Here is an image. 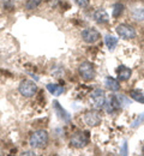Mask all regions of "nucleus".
Wrapping results in <instances>:
<instances>
[{
  "mask_svg": "<svg viewBox=\"0 0 144 156\" xmlns=\"http://www.w3.org/2000/svg\"><path fill=\"white\" fill-rule=\"evenodd\" d=\"M130 96L133 98L135 101L139 102V103H144V93L139 89H133L130 91Z\"/></svg>",
  "mask_w": 144,
  "mask_h": 156,
  "instance_id": "obj_15",
  "label": "nucleus"
},
{
  "mask_svg": "<svg viewBox=\"0 0 144 156\" xmlns=\"http://www.w3.org/2000/svg\"><path fill=\"white\" fill-rule=\"evenodd\" d=\"M115 31L124 40H132L136 37V30H135V28L131 27L130 24H126V23L117 25Z\"/></svg>",
  "mask_w": 144,
  "mask_h": 156,
  "instance_id": "obj_5",
  "label": "nucleus"
},
{
  "mask_svg": "<svg viewBox=\"0 0 144 156\" xmlns=\"http://www.w3.org/2000/svg\"><path fill=\"white\" fill-rule=\"evenodd\" d=\"M48 133L44 130H36L29 136V145L34 149H43L48 144Z\"/></svg>",
  "mask_w": 144,
  "mask_h": 156,
  "instance_id": "obj_1",
  "label": "nucleus"
},
{
  "mask_svg": "<svg viewBox=\"0 0 144 156\" xmlns=\"http://www.w3.org/2000/svg\"><path fill=\"white\" fill-rule=\"evenodd\" d=\"M88 143H89V132H86V131L75 132L70 138L71 147H73L76 149H82Z\"/></svg>",
  "mask_w": 144,
  "mask_h": 156,
  "instance_id": "obj_3",
  "label": "nucleus"
},
{
  "mask_svg": "<svg viewBox=\"0 0 144 156\" xmlns=\"http://www.w3.org/2000/svg\"><path fill=\"white\" fill-rule=\"evenodd\" d=\"M104 85L111 90V91H118L120 89V83L118 79L113 77H106L104 79Z\"/></svg>",
  "mask_w": 144,
  "mask_h": 156,
  "instance_id": "obj_12",
  "label": "nucleus"
},
{
  "mask_svg": "<svg viewBox=\"0 0 144 156\" xmlns=\"http://www.w3.org/2000/svg\"><path fill=\"white\" fill-rule=\"evenodd\" d=\"M90 101L96 109H101L104 107L106 103V98H104V91L102 89H95L90 94Z\"/></svg>",
  "mask_w": 144,
  "mask_h": 156,
  "instance_id": "obj_6",
  "label": "nucleus"
},
{
  "mask_svg": "<svg viewBox=\"0 0 144 156\" xmlns=\"http://www.w3.org/2000/svg\"><path fill=\"white\" fill-rule=\"evenodd\" d=\"M104 42H106V46L108 47V49L109 51H113L115 48V46L118 44V39L114 37L113 35H106Z\"/></svg>",
  "mask_w": 144,
  "mask_h": 156,
  "instance_id": "obj_17",
  "label": "nucleus"
},
{
  "mask_svg": "<svg viewBox=\"0 0 144 156\" xmlns=\"http://www.w3.org/2000/svg\"><path fill=\"white\" fill-rule=\"evenodd\" d=\"M131 75H132V70L128 69L127 66L120 65L117 69V76H118V80L119 82H126V80H128L131 78Z\"/></svg>",
  "mask_w": 144,
  "mask_h": 156,
  "instance_id": "obj_9",
  "label": "nucleus"
},
{
  "mask_svg": "<svg viewBox=\"0 0 144 156\" xmlns=\"http://www.w3.org/2000/svg\"><path fill=\"white\" fill-rule=\"evenodd\" d=\"M143 120H144V114L141 118H138V120H137V121H135V124H133L132 126H133V127H136V126H137V125H139V124H141Z\"/></svg>",
  "mask_w": 144,
  "mask_h": 156,
  "instance_id": "obj_20",
  "label": "nucleus"
},
{
  "mask_svg": "<svg viewBox=\"0 0 144 156\" xmlns=\"http://www.w3.org/2000/svg\"><path fill=\"white\" fill-rule=\"evenodd\" d=\"M78 72H79V76L82 77V79L85 82L93 80L96 76L95 67L90 61H83L78 67Z\"/></svg>",
  "mask_w": 144,
  "mask_h": 156,
  "instance_id": "obj_2",
  "label": "nucleus"
},
{
  "mask_svg": "<svg viewBox=\"0 0 144 156\" xmlns=\"http://www.w3.org/2000/svg\"><path fill=\"white\" fill-rule=\"evenodd\" d=\"M143 154H144V147H143Z\"/></svg>",
  "mask_w": 144,
  "mask_h": 156,
  "instance_id": "obj_21",
  "label": "nucleus"
},
{
  "mask_svg": "<svg viewBox=\"0 0 144 156\" xmlns=\"http://www.w3.org/2000/svg\"><path fill=\"white\" fill-rule=\"evenodd\" d=\"M124 5L121 2H117V4H114V6H113V10H112V17L113 18H119L121 15H123L124 12Z\"/></svg>",
  "mask_w": 144,
  "mask_h": 156,
  "instance_id": "obj_16",
  "label": "nucleus"
},
{
  "mask_svg": "<svg viewBox=\"0 0 144 156\" xmlns=\"http://www.w3.org/2000/svg\"><path fill=\"white\" fill-rule=\"evenodd\" d=\"M53 108H54L55 113L58 114V117L60 118V119H62V121H65V122H68L70 121V119H71L70 114L62 108L58 101H53Z\"/></svg>",
  "mask_w": 144,
  "mask_h": 156,
  "instance_id": "obj_10",
  "label": "nucleus"
},
{
  "mask_svg": "<svg viewBox=\"0 0 144 156\" xmlns=\"http://www.w3.org/2000/svg\"><path fill=\"white\" fill-rule=\"evenodd\" d=\"M84 122L88 125V126H90V127H95V126H99L100 124H101V121H102V119H101V115L96 112V111H90V112H86L85 114H84Z\"/></svg>",
  "mask_w": 144,
  "mask_h": 156,
  "instance_id": "obj_8",
  "label": "nucleus"
},
{
  "mask_svg": "<svg viewBox=\"0 0 144 156\" xmlns=\"http://www.w3.org/2000/svg\"><path fill=\"white\" fill-rule=\"evenodd\" d=\"M41 1L42 0H26L25 4H24V6H25L26 10H35V9L39 7V5L41 4Z\"/></svg>",
  "mask_w": 144,
  "mask_h": 156,
  "instance_id": "obj_18",
  "label": "nucleus"
},
{
  "mask_svg": "<svg viewBox=\"0 0 144 156\" xmlns=\"http://www.w3.org/2000/svg\"><path fill=\"white\" fill-rule=\"evenodd\" d=\"M82 40L84 42L91 44V43H95L97 42L100 37H101V34L96 30V29H93V28H88V29H84L81 34Z\"/></svg>",
  "mask_w": 144,
  "mask_h": 156,
  "instance_id": "obj_7",
  "label": "nucleus"
},
{
  "mask_svg": "<svg viewBox=\"0 0 144 156\" xmlns=\"http://www.w3.org/2000/svg\"><path fill=\"white\" fill-rule=\"evenodd\" d=\"M18 90H19L21 95H23L24 98H33L37 91V85L35 82L25 79V80H22L19 83Z\"/></svg>",
  "mask_w": 144,
  "mask_h": 156,
  "instance_id": "obj_4",
  "label": "nucleus"
},
{
  "mask_svg": "<svg viewBox=\"0 0 144 156\" xmlns=\"http://www.w3.org/2000/svg\"><path fill=\"white\" fill-rule=\"evenodd\" d=\"M47 89L54 96H59L64 93V87L58 85V84H47Z\"/></svg>",
  "mask_w": 144,
  "mask_h": 156,
  "instance_id": "obj_14",
  "label": "nucleus"
},
{
  "mask_svg": "<svg viewBox=\"0 0 144 156\" xmlns=\"http://www.w3.org/2000/svg\"><path fill=\"white\" fill-rule=\"evenodd\" d=\"M94 20H96L97 23H100V24H104V23H107V22L109 20V15L107 13L106 10L99 9V10L95 11V13H94Z\"/></svg>",
  "mask_w": 144,
  "mask_h": 156,
  "instance_id": "obj_11",
  "label": "nucleus"
},
{
  "mask_svg": "<svg viewBox=\"0 0 144 156\" xmlns=\"http://www.w3.org/2000/svg\"><path fill=\"white\" fill-rule=\"evenodd\" d=\"M131 17L132 20L137 22H143L144 20V9L143 7H136L131 11Z\"/></svg>",
  "mask_w": 144,
  "mask_h": 156,
  "instance_id": "obj_13",
  "label": "nucleus"
},
{
  "mask_svg": "<svg viewBox=\"0 0 144 156\" xmlns=\"http://www.w3.org/2000/svg\"><path fill=\"white\" fill-rule=\"evenodd\" d=\"M75 2H76V4L79 6V7L84 9V7H86V6L89 5L90 0H75Z\"/></svg>",
  "mask_w": 144,
  "mask_h": 156,
  "instance_id": "obj_19",
  "label": "nucleus"
}]
</instances>
